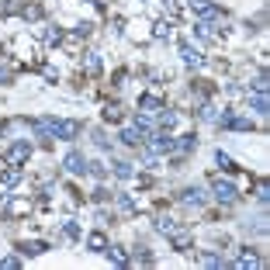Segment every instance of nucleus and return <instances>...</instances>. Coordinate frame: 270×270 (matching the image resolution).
I'll return each instance as SVG.
<instances>
[{
    "label": "nucleus",
    "mask_w": 270,
    "mask_h": 270,
    "mask_svg": "<svg viewBox=\"0 0 270 270\" xmlns=\"http://www.w3.org/2000/svg\"><path fill=\"white\" fill-rule=\"evenodd\" d=\"M28 156H31V145H28V142H14V145L7 149V163H11V166H21Z\"/></svg>",
    "instance_id": "f257e3e1"
},
{
    "label": "nucleus",
    "mask_w": 270,
    "mask_h": 270,
    "mask_svg": "<svg viewBox=\"0 0 270 270\" xmlns=\"http://www.w3.org/2000/svg\"><path fill=\"white\" fill-rule=\"evenodd\" d=\"M83 132V125L80 122H56V139H76V135H80Z\"/></svg>",
    "instance_id": "f03ea898"
},
{
    "label": "nucleus",
    "mask_w": 270,
    "mask_h": 270,
    "mask_svg": "<svg viewBox=\"0 0 270 270\" xmlns=\"http://www.w3.org/2000/svg\"><path fill=\"white\" fill-rule=\"evenodd\" d=\"M211 190H215V198H218V201H225V205H232V201H236V187L228 184V180H215V187H211Z\"/></svg>",
    "instance_id": "7ed1b4c3"
},
{
    "label": "nucleus",
    "mask_w": 270,
    "mask_h": 270,
    "mask_svg": "<svg viewBox=\"0 0 270 270\" xmlns=\"http://www.w3.org/2000/svg\"><path fill=\"white\" fill-rule=\"evenodd\" d=\"M62 163H66V170H69V173H76V177H83V173H87V160L80 156V152H69Z\"/></svg>",
    "instance_id": "20e7f679"
},
{
    "label": "nucleus",
    "mask_w": 270,
    "mask_h": 270,
    "mask_svg": "<svg viewBox=\"0 0 270 270\" xmlns=\"http://www.w3.org/2000/svg\"><path fill=\"white\" fill-rule=\"evenodd\" d=\"M139 107H142V111H156V114H160V111H163L166 104H163V101H160L156 94H145V97H139Z\"/></svg>",
    "instance_id": "39448f33"
},
{
    "label": "nucleus",
    "mask_w": 270,
    "mask_h": 270,
    "mask_svg": "<svg viewBox=\"0 0 270 270\" xmlns=\"http://www.w3.org/2000/svg\"><path fill=\"white\" fill-rule=\"evenodd\" d=\"M28 211H31V201H24V198L11 201V208H7V215H11V218H24Z\"/></svg>",
    "instance_id": "423d86ee"
},
{
    "label": "nucleus",
    "mask_w": 270,
    "mask_h": 270,
    "mask_svg": "<svg viewBox=\"0 0 270 270\" xmlns=\"http://www.w3.org/2000/svg\"><path fill=\"white\" fill-rule=\"evenodd\" d=\"M190 7H194L201 18H215V14H218V7H215V4H208V0H190Z\"/></svg>",
    "instance_id": "0eeeda50"
},
{
    "label": "nucleus",
    "mask_w": 270,
    "mask_h": 270,
    "mask_svg": "<svg viewBox=\"0 0 270 270\" xmlns=\"http://www.w3.org/2000/svg\"><path fill=\"white\" fill-rule=\"evenodd\" d=\"M152 145H156V152H173V149H177V139H173V135H156V142H152Z\"/></svg>",
    "instance_id": "6e6552de"
},
{
    "label": "nucleus",
    "mask_w": 270,
    "mask_h": 270,
    "mask_svg": "<svg viewBox=\"0 0 270 270\" xmlns=\"http://www.w3.org/2000/svg\"><path fill=\"white\" fill-rule=\"evenodd\" d=\"M180 56H184V62H190V66H201V52H198V49L180 45Z\"/></svg>",
    "instance_id": "1a4fd4ad"
},
{
    "label": "nucleus",
    "mask_w": 270,
    "mask_h": 270,
    "mask_svg": "<svg viewBox=\"0 0 270 270\" xmlns=\"http://www.w3.org/2000/svg\"><path fill=\"white\" fill-rule=\"evenodd\" d=\"M87 246H90V249H94V253H104V249H107V239H104V236H101V232H94V236H90V239H87Z\"/></svg>",
    "instance_id": "9d476101"
},
{
    "label": "nucleus",
    "mask_w": 270,
    "mask_h": 270,
    "mask_svg": "<svg viewBox=\"0 0 270 270\" xmlns=\"http://www.w3.org/2000/svg\"><path fill=\"white\" fill-rule=\"evenodd\" d=\"M156 228H160V232H166V236H173V232H177L173 218H166V215H160V218H156Z\"/></svg>",
    "instance_id": "9b49d317"
},
{
    "label": "nucleus",
    "mask_w": 270,
    "mask_h": 270,
    "mask_svg": "<svg viewBox=\"0 0 270 270\" xmlns=\"http://www.w3.org/2000/svg\"><path fill=\"white\" fill-rule=\"evenodd\" d=\"M21 253L24 256H38V253H45V243H21Z\"/></svg>",
    "instance_id": "f8f14e48"
},
{
    "label": "nucleus",
    "mask_w": 270,
    "mask_h": 270,
    "mask_svg": "<svg viewBox=\"0 0 270 270\" xmlns=\"http://www.w3.org/2000/svg\"><path fill=\"white\" fill-rule=\"evenodd\" d=\"M236 267H260V256H256V253H239Z\"/></svg>",
    "instance_id": "ddd939ff"
},
{
    "label": "nucleus",
    "mask_w": 270,
    "mask_h": 270,
    "mask_svg": "<svg viewBox=\"0 0 270 270\" xmlns=\"http://www.w3.org/2000/svg\"><path fill=\"white\" fill-rule=\"evenodd\" d=\"M104 122H122V107L118 104H107L104 107Z\"/></svg>",
    "instance_id": "4468645a"
},
{
    "label": "nucleus",
    "mask_w": 270,
    "mask_h": 270,
    "mask_svg": "<svg viewBox=\"0 0 270 270\" xmlns=\"http://www.w3.org/2000/svg\"><path fill=\"white\" fill-rule=\"evenodd\" d=\"M184 201H187V205H201V201H205V194H201L198 187H190V190H184Z\"/></svg>",
    "instance_id": "2eb2a0df"
},
{
    "label": "nucleus",
    "mask_w": 270,
    "mask_h": 270,
    "mask_svg": "<svg viewBox=\"0 0 270 270\" xmlns=\"http://www.w3.org/2000/svg\"><path fill=\"white\" fill-rule=\"evenodd\" d=\"M173 35V28H170V21H160L156 28H152V38H170Z\"/></svg>",
    "instance_id": "dca6fc26"
},
{
    "label": "nucleus",
    "mask_w": 270,
    "mask_h": 270,
    "mask_svg": "<svg viewBox=\"0 0 270 270\" xmlns=\"http://www.w3.org/2000/svg\"><path fill=\"white\" fill-rule=\"evenodd\" d=\"M18 180H21V170H18V166H14V170H7L4 177H0V184H4V187H14Z\"/></svg>",
    "instance_id": "f3484780"
},
{
    "label": "nucleus",
    "mask_w": 270,
    "mask_h": 270,
    "mask_svg": "<svg viewBox=\"0 0 270 270\" xmlns=\"http://www.w3.org/2000/svg\"><path fill=\"white\" fill-rule=\"evenodd\" d=\"M122 142H125V145H139V142H142L139 128H128V132H122Z\"/></svg>",
    "instance_id": "a211bd4d"
},
{
    "label": "nucleus",
    "mask_w": 270,
    "mask_h": 270,
    "mask_svg": "<svg viewBox=\"0 0 270 270\" xmlns=\"http://www.w3.org/2000/svg\"><path fill=\"white\" fill-rule=\"evenodd\" d=\"M160 125H163V128H173V125H177V114L163 107V111H160Z\"/></svg>",
    "instance_id": "6ab92c4d"
},
{
    "label": "nucleus",
    "mask_w": 270,
    "mask_h": 270,
    "mask_svg": "<svg viewBox=\"0 0 270 270\" xmlns=\"http://www.w3.org/2000/svg\"><path fill=\"white\" fill-rule=\"evenodd\" d=\"M107 260H111V263H114V267H125V263H128V260H125V253H122V249H107Z\"/></svg>",
    "instance_id": "aec40b11"
},
{
    "label": "nucleus",
    "mask_w": 270,
    "mask_h": 270,
    "mask_svg": "<svg viewBox=\"0 0 270 270\" xmlns=\"http://www.w3.org/2000/svg\"><path fill=\"white\" fill-rule=\"evenodd\" d=\"M83 66H87V73H101V59H97L94 52H90V56L83 59Z\"/></svg>",
    "instance_id": "412c9836"
},
{
    "label": "nucleus",
    "mask_w": 270,
    "mask_h": 270,
    "mask_svg": "<svg viewBox=\"0 0 270 270\" xmlns=\"http://www.w3.org/2000/svg\"><path fill=\"white\" fill-rule=\"evenodd\" d=\"M114 173H118L122 180H128V177H132V166H128V163H114Z\"/></svg>",
    "instance_id": "4be33fe9"
},
{
    "label": "nucleus",
    "mask_w": 270,
    "mask_h": 270,
    "mask_svg": "<svg viewBox=\"0 0 270 270\" xmlns=\"http://www.w3.org/2000/svg\"><path fill=\"white\" fill-rule=\"evenodd\" d=\"M249 104H253V111H267V97H263V94L249 97Z\"/></svg>",
    "instance_id": "5701e85b"
},
{
    "label": "nucleus",
    "mask_w": 270,
    "mask_h": 270,
    "mask_svg": "<svg viewBox=\"0 0 270 270\" xmlns=\"http://www.w3.org/2000/svg\"><path fill=\"white\" fill-rule=\"evenodd\" d=\"M201 263H205V267H222V256H215V253H205V256H201Z\"/></svg>",
    "instance_id": "b1692460"
},
{
    "label": "nucleus",
    "mask_w": 270,
    "mask_h": 270,
    "mask_svg": "<svg viewBox=\"0 0 270 270\" xmlns=\"http://www.w3.org/2000/svg\"><path fill=\"white\" fill-rule=\"evenodd\" d=\"M215 160H218V166H222V170H232V160H228V156H225V152H222V149L215 152Z\"/></svg>",
    "instance_id": "393cba45"
},
{
    "label": "nucleus",
    "mask_w": 270,
    "mask_h": 270,
    "mask_svg": "<svg viewBox=\"0 0 270 270\" xmlns=\"http://www.w3.org/2000/svg\"><path fill=\"white\" fill-rule=\"evenodd\" d=\"M45 38H49L52 45H56V42H62V28H49V31H45Z\"/></svg>",
    "instance_id": "a878e982"
},
{
    "label": "nucleus",
    "mask_w": 270,
    "mask_h": 270,
    "mask_svg": "<svg viewBox=\"0 0 270 270\" xmlns=\"http://www.w3.org/2000/svg\"><path fill=\"white\" fill-rule=\"evenodd\" d=\"M18 11H24L21 0H7V4H4V14H18Z\"/></svg>",
    "instance_id": "bb28decb"
},
{
    "label": "nucleus",
    "mask_w": 270,
    "mask_h": 270,
    "mask_svg": "<svg viewBox=\"0 0 270 270\" xmlns=\"http://www.w3.org/2000/svg\"><path fill=\"white\" fill-rule=\"evenodd\" d=\"M173 246H177V249H187V246H190V236H177V232H173Z\"/></svg>",
    "instance_id": "cd10ccee"
},
{
    "label": "nucleus",
    "mask_w": 270,
    "mask_h": 270,
    "mask_svg": "<svg viewBox=\"0 0 270 270\" xmlns=\"http://www.w3.org/2000/svg\"><path fill=\"white\" fill-rule=\"evenodd\" d=\"M0 267L11 270V267H21V260H18V256H4V260H0Z\"/></svg>",
    "instance_id": "c85d7f7f"
},
{
    "label": "nucleus",
    "mask_w": 270,
    "mask_h": 270,
    "mask_svg": "<svg viewBox=\"0 0 270 270\" xmlns=\"http://www.w3.org/2000/svg\"><path fill=\"white\" fill-rule=\"evenodd\" d=\"M62 228H66V236H73V239H76V236H80V228H76V222H66Z\"/></svg>",
    "instance_id": "c756f323"
},
{
    "label": "nucleus",
    "mask_w": 270,
    "mask_h": 270,
    "mask_svg": "<svg viewBox=\"0 0 270 270\" xmlns=\"http://www.w3.org/2000/svg\"><path fill=\"white\" fill-rule=\"evenodd\" d=\"M7 80H11V73H7V69H0V83H7Z\"/></svg>",
    "instance_id": "7c9ffc66"
}]
</instances>
